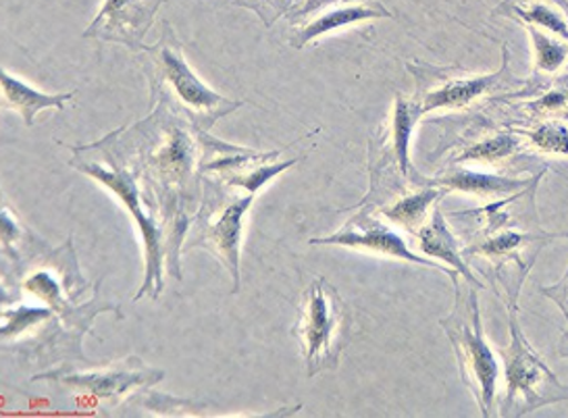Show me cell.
<instances>
[{"instance_id":"cell-11","label":"cell","mask_w":568,"mask_h":418,"mask_svg":"<svg viewBox=\"0 0 568 418\" xmlns=\"http://www.w3.org/2000/svg\"><path fill=\"white\" fill-rule=\"evenodd\" d=\"M508 75V69L504 68L500 73L494 75H479V78H456V80H444L439 82L437 88L429 90L420 102L423 115L432 113L435 109H458L470 104L477 99L485 96L487 92L496 90L504 82V78Z\"/></svg>"},{"instance_id":"cell-13","label":"cell","mask_w":568,"mask_h":418,"mask_svg":"<svg viewBox=\"0 0 568 418\" xmlns=\"http://www.w3.org/2000/svg\"><path fill=\"white\" fill-rule=\"evenodd\" d=\"M73 96L75 92H65V94L40 92L16 78L13 73H9L7 69L2 71V104L4 109H13L19 113V118L23 119L26 125H34L36 115L44 109L63 111Z\"/></svg>"},{"instance_id":"cell-16","label":"cell","mask_w":568,"mask_h":418,"mask_svg":"<svg viewBox=\"0 0 568 418\" xmlns=\"http://www.w3.org/2000/svg\"><path fill=\"white\" fill-rule=\"evenodd\" d=\"M432 184L444 185L450 190H460V192H470V194H508L515 190H523L525 185L531 182H520V180H506L498 175H484V173H470L467 169H452L444 177L434 180Z\"/></svg>"},{"instance_id":"cell-14","label":"cell","mask_w":568,"mask_h":418,"mask_svg":"<svg viewBox=\"0 0 568 418\" xmlns=\"http://www.w3.org/2000/svg\"><path fill=\"white\" fill-rule=\"evenodd\" d=\"M389 18V11L384 9L377 2H368V4H351V7H339V9H332L323 16L304 23L301 30H296L294 34L290 35V47L294 49H304L308 42L317 40L321 35L329 34L339 28H346L352 23H361L367 19H382Z\"/></svg>"},{"instance_id":"cell-4","label":"cell","mask_w":568,"mask_h":418,"mask_svg":"<svg viewBox=\"0 0 568 418\" xmlns=\"http://www.w3.org/2000/svg\"><path fill=\"white\" fill-rule=\"evenodd\" d=\"M458 277H460L458 273L452 275V284L456 292L454 310L450 317L439 320V325L450 339L458 368H460V377L479 404L481 415L496 417L500 363L485 339L479 300H477L479 287L467 284V289H463L458 284Z\"/></svg>"},{"instance_id":"cell-3","label":"cell","mask_w":568,"mask_h":418,"mask_svg":"<svg viewBox=\"0 0 568 418\" xmlns=\"http://www.w3.org/2000/svg\"><path fill=\"white\" fill-rule=\"evenodd\" d=\"M142 51L151 57L152 96L159 99V104H169L171 113L187 119L196 130L206 132L219 119L244 106V101H230L202 82L187 65L182 47L168 23L163 38Z\"/></svg>"},{"instance_id":"cell-12","label":"cell","mask_w":568,"mask_h":418,"mask_svg":"<svg viewBox=\"0 0 568 418\" xmlns=\"http://www.w3.org/2000/svg\"><path fill=\"white\" fill-rule=\"evenodd\" d=\"M417 239L420 251L425 252L427 256H434V258L448 263L458 275L465 277V282L468 284L475 285L479 289L484 287V284L470 273V268L465 263V252L460 251V246H458L456 237L452 235L450 227L439 208H435L429 221L423 223V227L417 232Z\"/></svg>"},{"instance_id":"cell-21","label":"cell","mask_w":568,"mask_h":418,"mask_svg":"<svg viewBox=\"0 0 568 418\" xmlns=\"http://www.w3.org/2000/svg\"><path fill=\"white\" fill-rule=\"evenodd\" d=\"M531 137V144L541 152L554 154H568V130L560 123H544L527 132Z\"/></svg>"},{"instance_id":"cell-1","label":"cell","mask_w":568,"mask_h":418,"mask_svg":"<svg viewBox=\"0 0 568 418\" xmlns=\"http://www.w3.org/2000/svg\"><path fill=\"white\" fill-rule=\"evenodd\" d=\"M531 263L523 265L510 273H498L501 287L506 292V308H508V329L510 341L506 350H501L504 360V404L500 406L501 417H525L554 401L568 400V385L560 384L551 368L541 360V356L531 348L518 323V294L525 277L531 271Z\"/></svg>"},{"instance_id":"cell-25","label":"cell","mask_w":568,"mask_h":418,"mask_svg":"<svg viewBox=\"0 0 568 418\" xmlns=\"http://www.w3.org/2000/svg\"><path fill=\"white\" fill-rule=\"evenodd\" d=\"M560 356L568 358V329L567 334H565V339H562V344H560Z\"/></svg>"},{"instance_id":"cell-24","label":"cell","mask_w":568,"mask_h":418,"mask_svg":"<svg viewBox=\"0 0 568 418\" xmlns=\"http://www.w3.org/2000/svg\"><path fill=\"white\" fill-rule=\"evenodd\" d=\"M332 2H346V0H306V7L301 9V16H308V13L317 11L321 7H327V4H332Z\"/></svg>"},{"instance_id":"cell-7","label":"cell","mask_w":568,"mask_h":418,"mask_svg":"<svg viewBox=\"0 0 568 418\" xmlns=\"http://www.w3.org/2000/svg\"><path fill=\"white\" fill-rule=\"evenodd\" d=\"M163 106V104H161ZM165 109V106H163ZM169 113V119L161 109L154 111V121L163 134V142L151 152L149 173L154 184L169 192L171 198H187L194 202L192 187L196 185V173H202V159H199V146L194 135L187 132L182 118Z\"/></svg>"},{"instance_id":"cell-26","label":"cell","mask_w":568,"mask_h":418,"mask_svg":"<svg viewBox=\"0 0 568 418\" xmlns=\"http://www.w3.org/2000/svg\"><path fill=\"white\" fill-rule=\"evenodd\" d=\"M506 2H515V0H506ZM520 2H523V0H520ZM551 2H556V4H558V7H562V9H565V11H567V13H568L567 0H551Z\"/></svg>"},{"instance_id":"cell-19","label":"cell","mask_w":568,"mask_h":418,"mask_svg":"<svg viewBox=\"0 0 568 418\" xmlns=\"http://www.w3.org/2000/svg\"><path fill=\"white\" fill-rule=\"evenodd\" d=\"M529 34L534 40L535 68L546 73H554L568 61V42H558L551 35L544 34L535 26H529Z\"/></svg>"},{"instance_id":"cell-20","label":"cell","mask_w":568,"mask_h":418,"mask_svg":"<svg viewBox=\"0 0 568 418\" xmlns=\"http://www.w3.org/2000/svg\"><path fill=\"white\" fill-rule=\"evenodd\" d=\"M518 149V137L513 134L494 135L487 137L484 142L470 146L463 152L456 161L467 163V161H479V163H496L506 156H510Z\"/></svg>"},{"instance_id":"cell-23","label":"cell","mask_w":568,"mask_h":418,"mask_svg":"<svg viewBox=\"0 0 568 418\" xmlns=\"http://www.w3.org/2000/svg\"><path fill=\"white\" fill-rule=\"evenodd\" d=\"M541 294H544L546 298H550L551 302H556L558 308H560V310L565 313V317L568 318V268L567 273H565V277H562L558 284L550 285V287H541Z\"/></svg>"},{"instance_id":"cell-6","label":"cell","mask_w":568,"mask_h":418,"mask_svg":"<svg viewBox=\"0 0 568 418\" xmlns=\"http://www.w3.org/2000/svg\"><path fill=\"white\" fill-rule=\"evenodd\" d=\"M254 198L256 192L246 187L225 182L217 187L215 180H206V202L202 204L199 218V239L192 242V246L202 244L206 251L213 252L227 267L234 279V294L240 292V246L244 217Z\"/></svg>"},{"instance_id":"cell-10","label":"cell","mask_w":568,"mask_h":418,"mask_svg":"<svg viewBox=\"0 0 568 418\" xmlns=\"http://www.w3.org/2000/svg\"><path fill=\"white\" fill-rule=\"evenodd\" d=\"M165 0H104L99 16L85 28L84 38L123 44L132 51L144 49L154 16Z\"/></svg>"},{"instance_id":"cell-17","label":"cell","mask_w":568,"mask_h":418,"mask_svg":"<svg viewBox=\"0 0 568 418\" xmlns=\"http://www.w3.org/2000/svg\"><path fill=\"white\" fill-rule=\"evenodd\" d=\"M444 194H446V190L425 187L423 192L404 196L400 201L385 206L384 215L389 218V221L398 223L404 230H408V232H418V230L423 227V223H425L427 211L432 208V204H434L437 198H442Z\"/></svg>"},{"instance_id":"cell-15","label":"cell","mask_w":568,"mask_h":418,"mask_svg":"<svg viewBox=\"0 0 568 418\" xmlns=\"http://www.w3.org/2000/svg\"><path fill=\"white\" fill-rule=\"evenodd\" d=\"M420 118H423V109H420L418 99L417 101H406L402 96H396L392 128H389V151L396 159L402 177L408 175V142H410L413 130Z\"/></svg>"},{"instance_id":"cell-5","label":"cell","mask_w":568,"mask_h":418,"mask_svg":"<svg viewBox=\"0 0 568 418\" xmlns=\"http://www.w3.org/2000/svg\"><path fill=\"white\" fill-rule=\"evenodd\" d=\"M351 329V310L334 285L318 277L304 289L294 335L301 339L308 377L337 367Z\"/></svg>"},{"instance_id":"cell-8","label":"cell","mask_w":568,"mask_h":418,"mask_svg":"<svg viewBox=\"0 0 568 418\" xmlns=\"http://www.w3.org/2000/svg\"><path fill=\"white\" fill-rule=\"evenodd\" d=\"M165 373L159 368L144 365L140 358L130 356L121 363L102 367L101 370H73L61 367L49 373L36 375L34 381H54V384L68 385L75 391H84L85 396H92L97 400L119 404L125 400L134 389L151 387L163 381Z\"/></svg>"},{"instance_id":"cell-9","label":"cell","mask_w":568,"mask_h":418,"mask_svg":"<svg viewBox=\"0 0 568 418\" xmlns=\"http://www.w3.org/2000/svg\"><path fill=\"white\" fill-rule=\"evenodd\" d=\"M313 246H344L352 251L368 252V254H377L385 258H396V261H406L413 265H423V267L437 268L446 275H454V268L437 267L434 261L423 258L406 246V242L400 235L392 232L389 227H385L382 221L368 215H356L348 221L337 234L329 237H317L311 239Z\"/></svg>"},{"instance_id":"cell-18","label":"cell","mask_w":568,"mask_h":418,"mask_svg":"<svg viewBox=\"0 0 568 418\" xmlns=\"http://www.w3.org/2000/svg\"><path fill=\"white\" fill-rule=\"evenodd\" d=\"M496 13H501L506 18L517 19L527 26H539L548 30L551 34L560 35L568 42V21L560 13L551 11V7L535 0L531 4H517V2H504L498 7Z\"/></svg>"},{"instance_id":"cell-22","label":"cell","mask_w":568,"mask_h":418,"mask_svg":"<svg viewBox=\"0 0 568 418\" xmlns=\"http://www.w3.org/2000/svg\"><path fill=\"white\" fill-rule=\"evenodd\" d=\"M531 239L529 235L513 234V232H506V234L496 235L491 239H487L484 244H477V246H470L465 251V256H508L510 252L517 251L518 246L523 242Z\"/></svg>"},{"instance_id":"cell-2","label":"cell","mask_w":568,"mask_h":418,"mask_svg":"<svg viewBox=\"0 0 568 418\" xmlns=\"http://www.w3.org/2000/svg\"><path fill=\"white\" fill-rule=\"evenodd\" d=\"M118 137V132L104 137L102 142H97L85 149H73V159L71 165L82 171L88 177L97 180L99 184L104 185L109 192L118 196V201L123 204V208L134 217L135 225L142 234L144 242V284L140 292L135 294L134 300H140L142 296L159 298L163 292V268L168 261V244H165V232L156 225V221L142 208L140 201V190L135 184V175L128 167L119 163V156L113 149V142Z\"/></svg>"}]
</instances>
